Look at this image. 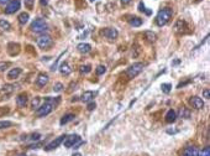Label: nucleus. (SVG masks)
I'll use <instances>...</instances> for the list:
<instances>
[{
  "label": "nucleus",
  "instance_id": "obj_1",
  "mask_svg": "<svg viewBox=\"0 0 210 156\" xmlns=\"http://www.w3.org/2000/svg\"><path fill=\"white\" fill-rule=\"evenodd\" d=\"M58 102H59V99L55 102V99H52V98L48 97V98L46 99L45 104H42L41 107H38V108L36 109L37 115H38V117H46V115H48V114L53 110V108L56 107V104H57Z\"/></svg>",
  "mask_w": 210,
  "mask_h": 156
},
{
  "label": "nucleus",
  "instance_id": "obj_2",
  "mask_svg": "<svg viewBox=\"0 0 210 156\" xmlns=\"http://www.w3.org/2000/svg\"><path fill=\"white\" fill-rule=\"evenodd\" d=\"M172 15H173V11L172 9L169 7H164V9H161L156 16V24L158 26H164L169 22V20L172 19Z\"/></svg>",
  "mask_w": 210,
  "mask_h": 156
},
{
  "label": "nucleus",
  "instance_id": "obj_3",
  "mask_svg": "<svg viewBox=\"0 0 210 156\" xmlns=\"http://www.w3.org/2000/svg\"><path fill=\"white\" fill-rule=\"evenodd\" d=\"M82 144H83V141L81 140V136L78 134H72L69 136H66V139H64V148L78 149V146Z\"/></svg>",
  "mask_w": 210,
  "mask_h": 156
},
{
  "label": "nucleus",
  "instance_id": "obj_4",
  "mask_svg": "<svg viewBox=\"0 0 210 156\" xmlns=\"http://www.w3.org/2000/svg\"><path fill=\"white\" fill-rule=\"evenodd\" d=\"M47 29H48V26H47L46 21H45L43 19H40V17L36 19V20H33L32 24H31V30H32L33 32H37V33L45 32Z\"/></svg>",
  "mask_w": 210,
  "mask_h": 156
},
{
  "label": "nucleus",
  "instance_id": "obj_5",
  "mask_svg": "<svg viewBox=\"0 0 210 156\" xmlns=\"http://www.w3.org/2000/svg\"><path fill=\"white\" fill-rule=\"evenodd\" d=\"M143 63H141V62H136V63H133L132 66H130L129 68H127V71H126V76L129 77V78H135L136 76H138L141 72H142V69H143Z\"/></svg>",
  "mask_w": 210,
  "mask_h": 156
},
{
  "label": "nucleus",
  "instance_id": "obj_6",
  "mask_svg": "<svg viewBox=\"0 0 210 156\" xmlns=\"http://www.w3.org/2000/svg\"><path fill=\"white\" fill-rule=\"evenodd\" d=\"M52 43H53V41H52L51 36H48V35H43V36H40V37L37 38V45H38L40 48L46 50V48L51 47Z\"/></svg>",
  "mask_w": 210,
  "mask_h": 156
},
{
  "label": "nucleus",
  "instance_id": "obj_7",
  "mask_svg": "<svg viewBox=\"0 0 210 156\" xmlns=\"http://www.w3.org/2000/svg\"><path fill=\"white\" fill-rule=\"evenodd\" d=\"M20 0H10L7 4H6V7H5V12L6 14H15L19 9H20Z\"/></svg>",
  "mask_w": 210,
  "mask_h": 156
},
{
  "label": "nucleus",
  "instance_id": "obj_8",
  "mask_svg": "<svg viewBox=\"0 0 210 156\" xmlns=\"http://www.w3.org/2000/svg\"><path fill=\"white\" fill-rule=\"evenodd\" d=\"M64 139H66V135H61V136H58V138H56L53 141H51L46 148H45V150H47V151H51V150H53V149H56V148H58L63 141H64Z\"/></svg>",
  "mask_w": 210,
  "mask_h": 156
},
{
  "label": "nucleus",
  "instance_id": "obj_9",
  "mask_svg": "<svg viewBox=\"0 0 210 156\" xmlns=\"http://www.w3.org/2000/svg\"><path fill=\"white\" fill-rule=\"evenodd\" d=\"M102 33L104 35L106 38H109V40H114V38H116L117 35H119L117 30L114 29V27H107V29H105V30L102 31Z\"/></svg>",
  "mask_w": 210,
  "mask_h": 156
},
{
  "label": "nucleus",
  "instance_id": "obj_10",
  "mask_svg": "<svg viewBox=\"0 0 210 156\" xmlns=\"http://www.w3.org/2000/svg\"><path fill=\"white\" fill-rule=\"evenodd\" d=\"M189 102L193 105V108H195V109H203L204 108V102H203V99L200 97H197V96L192 97Z\"/></svg>",
  "mask_w": 210,
  "mask_h": 156
},
{
  "label": "nucleus",
  "instance_id": "obj_11",
  "mask_svg": "<svg viewBox=\"0 0 210 156\" xmlns=\"http://www.w3.org/2000/svg\"><path fill=\"white\" fill-rule=\"evenodd\" d=\"M48 76L46 74V73H40L38 76H37V78H36V84L38 86V87H45L47 83H48Z\"/></svg>",
  "mask_w": 210,
  "mask_h": 156
},
{
  "label": "nucleus",
  "instance_id": "obj_12",
  "mask_svg": "<svg viewBox=\"0 0 210 156\" xmlns=\"http://www.w3.org/2000/svg\"><path fill=\"white\" fill-rule=\"evenodd\" d=\"M27 100H28V98H27V94H26V93H21V94H19V96L16 97V104H17L20 108L26 107Z\"/></svg>",
  "mask_w": 210,
  "mask_h": 156
},
{
  "label": "nucleus",
  "instance_id": "obj_13",
  "mask_svg": "<svg viewBox=\"0 0 210 156\" xmlns=\"http://www.w3.org/2000/svg\"><path fill=\"white\" fill-rule=\"evenodd\" d=\"M77 48H78V51H79L81 53H83V55H85V53H88V52L92 51V46H90L89 43H85V42L79 43V45L77 46Z\"/></svg>",
  "mask_w": 210,
  "mask_h": 156
},
{
  "label": "nucleus",
  "instance_id": "obj_14",
  "mask_svg": "<svg viewBox=\"0 0 210 156\" xmlns=\"http://www.w3.org/2000/svg\"><path fill=\"white\" fill-rule=\"evenodd\" d=\"M59 72H61L63 76H68V74L72 73V68L69 67V65H68L67 62H63V63H61V66H59Z\"/></svg>",
  "mask_w": 210,
  "mask_h": 156
},
{
  "label": "nucleus",
  "instance_id": "obj_15",
  "mask_svg": "<svg viewBox=\"0 0 210 156\" xmlns=\"http://www.w3.org/2000/svg\"><path fill=\"white\" fill-rule=\"evenodd\" d=\"M93 98H94V93H93L92 91H87V92H84V93L82 94L81 100L84 102V103H89V102L93 100Z\"/></svg>",
  "mask_w": 210,
  "mask_h": 156
},
{
  "label": "nucleus",
  "instance_id": "obj_16",
  "mask_svg": "<svg viewBox=\"0 0 210 156\" xmlns=\"http://www.w3.org/2000/svg\"><path fill=\"white\" fill-rule=\"evenodd\" d=\"M20 74H21V68L16 67V68H12V69H10V71H9V73H7V78H9V79H16Z\"/></svg>",
  "mask_w": 210,
  "mask_h": 156
},
{
  "label": "nucleus",
  "instance_id": "obj_17",
  "mask_svg": "<svg viewBox=\"0 0 210 156\" xmlns=\"http://www.w3.org/2000/svg\"><path fill=\"white\" fill-rule=\"evenodd\" d=\"M176 119H177L176 112H174L173 109H169V110L167 112V114H166V122H167V123H173V122H176Z\"/></svg>",
  "mask_w": 210,
  "mask_h": 156
},
{
  "label": "nucleus",
  "instance_id": "obj_18",
  "mask_svg": "<svg viewBox=\"0 0 210 156\" xmlns=\"http://www.w3.org/2000/svg\"><path fill=\"white\" fill-rule=\"evenodd\" d=\"M197 154H198L197 148H194V146H188V148L184 149L182 156H197Z\"/></svg>",
  "mask_w": 210,
  "mask_h": 156
},
{
  "label": "nucleus",
  "instance_id": "obj_19",
  "mask_svg": "<svg viewBox=\"0 0 210 156\" xmlns=\"http://www.w3.org/2000/svg\"><path fill=\"white\" fill-rule=\"evenodd\" d=\"M129 22H130V25H131V26H133V27H138V26H141V25H142V19H140V17H137V16H132V17H130V19H129Z\"/></svg>",
  "mask_w": 210,
  "mask_h": 156
},
{
  "label": "nucleus",
  "instance_id": "obj_20",
  "mask_svg": "<svg viewBox=\"0 0 210 156\" xmlns=\"http://www.w3.org/2000/svg\"><path fill=\"white\" fill-rule=\"evenodd\" d=\"M14 91H15V86H14V84H5V86L1 88V93L5 94V96L11 94Z\"/></svg>",
  "mask_w": 210,
  "mask_h": 156
},
{
  "label": "nucleus",
  "instance_id": "obj_21",
  "mask_svg": "<svg viewBox=\"0 0 210 156\" xmlns=\"http://www.w3.org/2000/svg\"><path fill=\"white\" fill-rule=\"evenodd\" d=\"M74 118H76V117H74V114H66V115H63V118L61 119L59 124H61V125H64V124H67V123L72 122Z\"/></svg>",
  "mask_w": 210,
  "mask_h": 156
},
{
  "label": "nucleus",
  "instance_id": "obj_22",
  "mask_svg": "<svg viewBox=\"0 0 210 156\" xmlns=\"http://www.w3.org/2000/svg\"><path fill=\"white\" fill-rule=\"evenodd\" d=\"M145 36H146V38H147L148 42H155V41L157 40V35H156L153 31H146V32H145Z\"/></svg>",
  "mask_w": 210,
  "mask_h": 156
},
{
  "label": "nucleus",
  "instance_id": "obj_23",
  "mask_svg": "<svg viewBox=\"0 0 210 156\" xmlns=\"http://www.w3.org/2000/svg\"><path fill=\"white\" fill-rule=\"evenodd\" d=\"M28 17H30V15H28L27 12H21L17 19H19V22H20L21 25H25V24L28 21Z\"/></svg>",
  "mask_w": 210,
  "mask_h": 156
},
{
  "label": "nucleus",
  "instance_id": "obj_24",
  "mask_svg": "<svg viewBox=\"0 0 210 156\" xmlns=\"http://www.w3.org/2000/svg\"><path fill=\"white\" fill-rule=\"evenodd\" d=\"M0 29H2V30H5V31H9V30L11 29V25H10L9 21H6V20H4V19H0Z\"/></svg>",
  "mask_w": 210,
  "mask_h": 156
},
{
  "label": "nucleus",
  "instance_id": "obj_25",
  "mask_svg": "<svg viewBox=\"0 0 210 156\" xmlns=\"http://www.w3.org/2000/svg\"><path fill=\"white\" fill-rule=\"evenodd\" d=\"M161 88H162V92L163 93H169L171 92V88H172V84L171 83H163L162 86H161Z\"/></svg>",
  "mask_w": 210,
  "mask_h": 156
},
{
  "label": "nucleus",
  "instance_id": "obj_26",
  "mask_svg": "<svg viewBox=\"0 0 210 156\" xmlns=\"http://www.w3.org/2000/svg\"><path fill=\"white\" fill-rule=\"evenodd\" d=\"M179 115H181V118H186V119H188V118L190 117V113H189V110H188V109H186V108H182V109H181V113H179Z\"/></svg>",
  "mask_w": 210,
  "mask_h": 156
},
{
  "label": "nucleus",
  "instance_id": "obj_27",
  "mask_svg": "<svg viewBox=\"0 0 210 156\" xmlns=\"http://www.w3.org/2000/svg\"><path fill=\"white\" fill-rule=\"evenodd\" d=\"M31 107H32V109H37V108L40 107V97H35V98L32 99Z\"/></svg>",
  "mask_w": 210,
  "mask_h": 156
},
{
  "label": "nucleus",
  "instance_id": "obj_28",
  "mask_svg": "<svg viewBox=\"0 0 210 156\" xmlns=\"http://www.w3.org/2000/svg\"><path fill=\"white\" fill-rule=\"evenodd\" d=\"M11 125H12V123L9 122V120H1L0 122V129H6V128H10Z\"/></svg>",
  "mask_w": 210,
  "mask_h": 156
},
{
  "label": "nucleus",
  "instance_id": "obj_29",
  "mask_svg": "<svg viewBox=\"0 0 210 156\" xmlns=\"http://www.w3.org/2000/svg\"><path fill=\"white\" fill-rule=\"evenodd\" d=\"M79 71H81V73H83V74H87V73H89V72L92 71V67H90L89 65H85V66H82Z\"/></svg>",
  "mask_w": 210,
  "mask_h": 156
},
{
  "label": "nucleus",
  "instance_id": "obj_30",
  "mask_svg": "<svg viewBox=\"0 0 210 156\" xmlns=\"http://www.w3.org/2000/svg\"><path fill=\"white\" fill-rule=\"evenodd\" d=\"M197 156H210V148L209 146H207V148H204L200 153H198Z\"/></svg>",
  "mask_w": 210,
  "mask_h": 156
},
{
  "label": "nucleus",
  "instance_id": "obj_31",
  "mask_svg": "<svg viewBox=\"0 0 210 156\" xmlns=\"http://www.w3.org/2000/svg\"><path fill=\"white\" fill-rule=\"evenodd\" d=\"M138 10H140L141 12H146L147 15H151V11L146 9V6H145V4H143V2H140V4H138Z\"/></svg>",
  "mask_w": 210,
  "mask_h": 156
},
{
  "label": "nucleus",
  "instance_id": "obj_32",
  "mask_svg": "<svg viewBox=\"0 0 210 156\" xmlns=\"http://www.w3.org/2000/svg\"><path fill=\"white\" fill-rule=\"evenodd\" d=\"M95 72H97L98 76H102V74H104L105 72H106V67H105V66H98L97 69H95Z\"/></svg>",
  "mask_w": 210,
  "mask_h": 156
},
{
  "label": "nucleus",
  "instance_id": "obj_33",
  "mask_svg": "<svg viewBox=\"0 0 210 156\" xmlns=\"http://www.w3.org/2000/svg\"><path fill=\"white\" fill-rule=\"evenodd\" d=\"M62 89H63V84H62V83H59V82H58V83H56V84L53 86V92H56V93H59Z\"/></svg>",
  "mask_w": 210,
  "mask_h": 156
},
{
  "label": "nucleus",
  "instance_id": "obj_34",
  "mask_svg": "<svg viewBox=\"0 0 210 156\" xmlns=\"http://www.w3.org/2000/svg\"><path fill=\"white\" fill-rule=\"evenodd\" d=\"M40 138H41V135H40L38 133H36V134H32V135H31L30 140H31V141H38V140H40Z\"/></svg>",
  "mask_w": 210,
  "mask_h": 156
},
{
  "label": "nucleus",
  "instance_id": "obj_35",
  "mask_svg": "<svg viewBox=\"0 0 210 156\" xmlns=\"http://www.w3.org/2000/svg\"><path fill=\"white\" fill-rule=\"evenodd\" d=\"M203 98H205V99H210V89L209 88H207V89H204V91H203Z\"/></svg>",
  "mask_w": 210,
  "mask_h": 156
},
{
  "label": "nucleus",
  "instance_id": "obj_36",
  "mask_svg": "<svg viewBox=\"0 0 210 156\" xmlns=\"http://www.w3.org/2000/svg\"><path fill=\"white\" fill-rule=\"evenodd\" d=\"M95 107H97V104H95L94 102H89L87 108H88V110H89V112H92V110H94V109H95Z\"/></svg>",
  "mask_w": 210,
  "mask_h": 156
},
{
  "label": "nucleus",
  "instance_id": "obj_37",
  "mask_svg": "<svg viewBox=\"0 0 210 156\" xmlns=\"http://www.w3.org/2000/svg\"><path fill=\"white\" fill-rule=\"evenodd\" d=\"M7 67H9V63H7V62H0V72L5 71Z\"/></svg>",
  "mask_w": 210,
  "mask_h": 156
},
{
  "label": "nucleus",
  "instance_id": "obj_38",
  "mask_svg": "<svg viewBox=\"0 0 210 156\" xmlns=\"http://www.w3.org/2000/svg\"><path fill=\"white\" fill-rule=\"evenodd\" d=\"M25 6L27 9H32L33 6V0H25Z\"/></svg>",
  "mask_w": 210,
  "mask_h": 156
},
{
  "label": "nucleus",
  "instance_id": "obj_39",
  "mask_svg": "<svg viewBox=\"0 0 210 156\" xmlns=\"http://www.w3.org/2000/svg\"><path fill=\"white\" fill-rule=\"evenodd\" d=\"M167 133H168V134H177L178 130H176V129H173V130H172V129H167Z\"/></svg>",
  "mask_w": 210,
  "mask_h": 156
},
{
  "label": "nucleus",
  "instance_id": "obj_40",
  "mask_svg": "<svg viewBox=\"0 0 210 156\" xmlns=\"http://www.w3.org/2000/svg\"><path fill=\"white\" fill-rule=\"evenodd\" d=\"M40 2H41V5H47L48 0H40Z\"/></svg>",
  "mask_w": 210,
  "mask_h": 156
},
{
  "label": "nucleus",
  "instance_id": "obj_41",
  "mask_svg": "<svg viewBox=\"0 0 210 156\" xmlns=\"http://www.w3.org/2000/svg\"><path fill=\"white\" fill-rule=\"evenodd\" d=\"M121 2H122L124 5H127V4H130V2H131V0H121Z\"/></svg>",
  "mask_w": 210,
  "mask_h": 156
},
{
  "label": "nucleus",
  "instance_id": "obj_42",
  "mask_svg": "<svg viewBox=\"0 0 210 156\" xmlns=\"http://www.w3.org/2000/svg\"><path fill=\"white\" fill-rule=\"evenodd\" d=\"M10 0H0V5H5V4H7Z\"/></svg>",
  "mask_w": 210,
  "mask_h": 156
},
{
  "label": "nucleus",
  "instance_id": "obj_43",
  "mask_svg": "<svg viewBox=\"0 0 210 156\" xmlns=\"http://www.w3.org/2000/svg\"><path fill=\"white\" fill-rule=\"evenodd\" d=\"M73 156H82V154H79V153H76V154H73Z\"/></svg>",
  "mask_w": 210,
  "mask_h": 156
},
{
  "label": "nucleus",
  "instance_id": "obj_44",
  "mask_svg": "<svg viewBox=\"0 0 210 156\" xmlns=\"http://www.w3.org/2000/svg\"><path fill=\"white\" fill-rule=\"evenodd\" d=\"M195 1H200V0H195Z\"/></svg>",
  "mask_w": 210,
  "mask_h": 156
},
{
  "label": "nucleus",
  "instance_id": "obj_45",
  "mask_svg": "<svg viewBox=\"0 0 210 156\" xmlns=\"http://www.w3.org/2000/svg\"><path fill=\"white\" fill-rule=\"evenodd\" d=\"M92 1H94V0H92Z\"/></svg>",
  "mask_w": 210,
  "mask_h": 156
}]
</instances>
